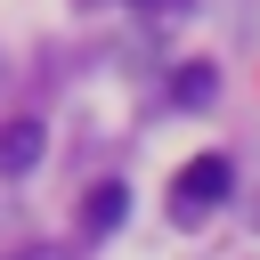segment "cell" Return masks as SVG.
I'll return each mask as SVG.
<instances>
[{"label":"cell","instance_id":"1","mask_svg":"<svg viewBox=\"0 0 260 260\" xmlns=\"http://www.w3.org/2000/svg\"><path fill=\"white\" fill-rule=\"evenodd\" d=\"M219 195H228V162H219V154H195V162L171 179V211H179V219H203Z\"/></svg>","mask_w":260,"mask_h":260},{"label":"cell","instance_id":"2","mask_svg":"<svg viewBox=\"0 0 260 260\" xmlns=\"http://www.w3.org/2000/svg\"><path fill=\"white\" fill-rule=\"evenodd\" d=\"M122 211H130V195H122V187H89L81 228H89V236H114V228H122Z\"/></svg>","mask_w":260,"mask_h":260},{"label":"cell","instance_id":"3","mask_svg":"<svg viewBox=\"0 0 260 260\" xmlns=\"http://www.w3.org/2000/svg\"><path fill=\"white\" fill-rule=\"evenodd\" d=\"M32 162H41V130L32 122H8L0 130V171H32Z\"/></svg>","mask_w":260,"mask_h":260},{"label":"cell","instance_id":"4","mask_svg":"<svg viewBox=\"0 0 260 260\" xmlns=\"http://www.w3.org/2000/svg\"><path fill=\"white\" fill-rule=\"evenodd\" d=\"M24 260H65V252H24Z\"/></svg>","mask_w":260,"mask_h":260},{"label":"cell","instance_id":"5","mask_svg":"<svg viewBox=\"0 0 260 260\" xmlns=\"http://www.w3.org/2000/svg\"><path fill=\"white\" fill-rule=\"evenodd\" d=\"M146 8H162V0H146Z\"/></svg>","mask_w":260,"mask_h":260}]
</instances>
